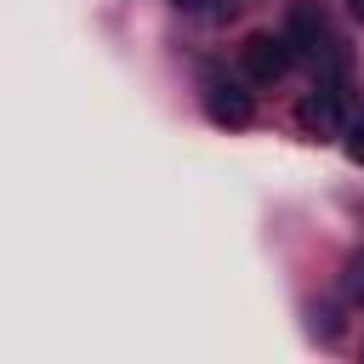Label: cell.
Listing matches in <instances>:
<instances>
[{"instance_id": "6da1fadb", "label": "cell", "mask_w": 364, "mask_h": 364, "mask_svg": "<svg viewBox=\"0 0 364 364\" xmlns=\"http://www.w3.org/2000/svg\"><path fill=\"white\" fill-rule=\"evenodd\" d=\"M284 40H290L296 57L318 63V57L336 46V40H330V23H324V6H318V0H296V6H290V23H284Z\"/></svg>"}, {"instance_id": "7a4b0ae2", "label": "cell", "mask_w": 364, "mask_h": 364, "mask_svg": "<svg viewBox=\"0 0 364 364\" xmlns=\"http://www.w3.org/2000/svg\"><path fill=\"white\" fill-rule=\"evenodd\" d=\"M239 63H245V74H250L256 85H273V80H284V74H290L296 51H290V40H284V34H250V40L239 46Z\"/></svg>"}, {"instance_id": "3957f363", "label": "cell", "mask_w": 364, "mask_h": 364, "mask_svg": "<svg viewBox=\"0 0 364 364\" xmlns=\"http://www.w3.org/2000/svg\"><path fill=\"white\" fill-rule=\"evenodd\" d=\"M296 125H301L307 136H336V131H341V85H336V80L313 85V91L296 102Z\"/></svg>"}, {"instance_id": "277c9868", "label": "cell", "mask_w": 364, "mask_h": 364, "mask_svg": "<svg viewBox=\"0 0 364 364\" xmlns=\"http://www.w3.org/2000/svg\"><path fill=\"white\" fill-rule=\"evenodd\" d=\"M205 114L216 119V125H250L256 119V102H250V91H239L233 80H210L205 85Z\"/></svg>"}, {"instance_id": "5b68a950", "label": "cell", "mask_w": 364, "mask_h": 364, "mask_svg": "<svg viewBox=\"0 0 364 364\" xmlns=\"http://www.w3.org/2000/svg\"><path fill=\"white\" fill-rule=\"evenodd\" d=\"M341 148H347V159H353V165H364V114L341 125Z\"/></svg>"}, {"instance_id": "8992f818", "label": "cell", "mask_w": 364, "mask_h": 364, "mask_svg": "<svg viewBox=\"0 0 364 364\" xmlns=\"http://www.w3.org/2000/svg\"><path fill=\"white\" fill-rule=\"evenodd\" d=\"M347 296H353V301H364V256L347 267Z\"/></svg>"}, {"instance_id": "52a82bcc", "label": "cell", "mask_w": 364, "mask_h": 364, "mask_svg": "<svg viewBox=\"0 0 364 364\" xmlns=\"http://www.w3.org/2000/svg\"><path fill=\"white\" fill-rule=\"evenodd\" d=\"M171 6H176V11H205L210 0H171Z\"/></svg>"}, {"instance_id": "ba28073f", "label": "cell", "mask_w": 364, "mask_h": 364, "mask_svg": "<svg viewBox=\"0 0 364 364\" xmlns=\"http://www.w3.org/2000/svg\"><path fill=\"white\" fill-rule=\"evenodd\" d=\"M347 11H353V17H358V23H364V0H347Z\"/></svg>"}]
</instances>
